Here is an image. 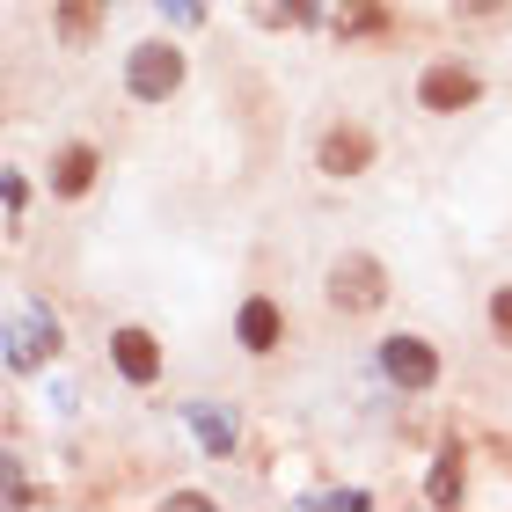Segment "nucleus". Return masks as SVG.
<instances>
[{
	"mask_svg": "<svg viewBox=\"0 0 512 512\" xmlns=\"http://www.w3.org/2000/svg\"><path fill=\"white\" fill-rule=\"evenodd\" d=\"M52 352H59V322L44 315V308H30V315H15V322H8V366H15V374L44 366Z\"/></svg>",
	"mask_w": 512,
	"mask_h": 512,
	"instance_id": "obj_3",
	"label": "nucleus"
},
{
	"mask_svg": "<svg viewBox=\"0 0 512 512\" xmlns=\"http://www.w3.org/2000/svg\"><path fill=\"white\" fill-rule=\"evenodd\" d=\"M59 37L74 44V52H88V44H96V0H59Z\"/></svg>",
	"mask_w": 512,
	"mask_h": 512,
	"instance_id": "obj_10",
	"label": "nucleus"
},
{
	"mask_svg": "<svg viewBox=\"0 0 512 512\" xmlns=\"http://www.w3.org/2000/svg\"><path fill=\"white\" fill-rule=\"evenodd\" d=\"M366 161H374V139H366L359 125H337L330 139H322V176H359Z\"/></svg>",
	"mask_w": 512,
	"mask_h": 512,
	"instance_id": "obj_6",
	"label": "nucleus"
},
{
	"mask_svg": "<svg viewBox=\"0 0 512 512\" xmlns=\"http://www.w3.org/2000/svg\"><path fill=\"white\" fill-rule=\"evenodd\" d=\"M161 15H169V22H183V30H198V22H205V8H198V0H161Z\"/></svg>",
	"mask_w": 512,
	"mask_h": 512,
	"instance_id": "obj_14",
	"label": "nucleus"
},
{
	"mask_svg": "<svg viewBox=\"0 0 512 512\" xmlns=\"http://www.w3.org/2000/svg\"><path fill=\"white\" fill-rule=\"evenodd\" d=\"M381 366H388L395 388H432V381H439V359H432L425 337H388V344H381Z\"/></svg>",
	"mask_w": 512,
	"mask_h": 512,
	"instance_id": "obj_4",
	"label": "nucleus"
},
{
	"mask_svg": "<svg viewBox=\"0 0 512 512\" xmlns=\"http://www.w3.org/2000/svg\"><path fill=\"white\" fill-rule=\"evenodd\" d=\"M256 22H264V30H308L315 0H256Z\"/></svg>",
	"mask_w": 512,
	"mask_h": 512,
	"instance_id": "obj_12",
	"label": "nucleus"
},
{
	"mask_svg": "<svg viewBox=\"0 0 512 512\" xmlns=\"http://www.w3.org/2000/svg\"><path fill=\"white\" fill-rule=\"evenodd\" d=\"M242 344H249V352H271V344H278V308H271V300H249V308H242Z\"/></svg>",
	"mask_w": 512,
	"mask_h": 512,
	"instance_id": "obj_13",
	"label": "nucleus"
},
{
	"mask_svg": "<svg viewBox=\"0 0 512 512\" xmlns=\"http://www.w3.org/2000/svg\"><path fill=\"white\" fill-rule=\"evenodd\" d=\"M461 491H469V461H461V447H447V454L432 461V476H425V498L432 505H454Z\"/></svg>",
	"mask_w": 512,
	"mask_h": 512,
	"instance_id": "obj_9",
	"label": "nucleus"
},
{
	"mask_svg": "<svg viewBox=\"0 0 512 512\" xmlns=\"http://www.w3.org/2000/svg\"><path fill=\"white\" fill-rule=\"evenodd\" d=\"M183 417H191V432L205 439V454H227V447H235V417H227L220 403H183Z\"/></svg>",
	"mask_w": 512,
	"mask_h": 512,
	"instance_id": "obj_8",
	"label": "nucleus"
},
{
	"mask_svg": "<svg viewBox=\"0 0 512 512\" xmlns=\"http://www.w3.org/2000/svg\"><path fill=\"white\" fill-rule=\"evenodd\" d=\"M476 96H483V81L469 74V66H432V74L417 81V103L439 110V118H447V110H469Z\"/></svg>",
	"mask_w": 512,
	"mask_h": 512,
	"instance_id": "obj_5",
	"label": "nucleus"
},
{
	"mask_svg": "<svg viewBox=\"0 0 512 512\" xmlns=\"http://www.w3.org/2000/svg\"><path fill=\"white\" fill-rule=\"evenodd\" d=\"M491 322L512 337V286H498V293H491Z\"/></svg>",
	"mask_w": 512,
	"mask_h": 512,
	"instance_id": "obj_15",
	"label": "nucleus"
},
{
	"mask_svg": "<svg viewBox=\"0 0 512 512\" xmlns=\"http://www.w3.org/2000/svg\"><path fill=\"white\" fill-rule=\"evenodd\" d=\"M118 374L125 381H154L161 374V352H154L147 330H118Z\"/></svg>",
	"mask_w": 512,
	"mask_h": 512,
	"instance_id": "obj_7",
	"label": "nucleus"
},
{
	"mask_svg": "<svg viewBox=\"0 0 512 512\" xmlns=\"http://www.w3.org/2000/svg\"><path fill=\"white\" fill-rule=\"evenodd\" d=\"M454 8H461V15H498L505 0H454Z\"/></svg>",
	"mask_w": 512,
	"mask_h": 512,
	"instance_id": "obj_17",
	"label": "nucleus"
},
{
	"mask_svg": "<svg viewBox=\"0 0 512 512\" xmlns=\"http://www.w3.org/2000/svg\"><path fill=\"white\" fill-rule=\"evenodd\" d=\"M0 198H8V220H22V198H30V191H22V176L0 183Z\"/></svg>",
	"mask_w": 512,
	"mask_h": 512,
	"instance_id": "obj_16",
	"label": "nucleus"
},
{
	"mask_svg": "<svg viewBox=\"0 0 512 512\" xmlns=\"http://www.w3.org/2000/svg\"><path fill=\"white\" fill-rule=\"evenodd\" d=\"M125 81H132V96L139 103H169L176 88H183V52L176 44H132V59H125Z\"/></svg>",
	"mask_w": 512,
	"mask_h": 512,
	"instance_id": "obj_1",
	"label": "nucleus"
},
{
	"mask_svg": "<svg viewBox=\"0 0 512 512\" xmlns=\"http://www.w3.org/2000/svg\"><path fill=\"white\" fill-rule=\"evenodd\" d=\"M52 183H59L66 198H81L88 183H96V147H66V154H59V176H52Z\"/></svg>",
	"mask_w": 512,
	"mask_h": 512,
	"instance_id": "obj_11",
	"label": "nucleus"
},
{
	"mask_svg": "<svg viewBox=\"0 0 512 512\" xmlns=\"http://www.w3.org/2000/svg\"><path fill=\"white\" fill-rule=\"evenodd\" d=\"M381 300H388V271L374 264V256H337V264H330V308L374 315Z\"/></svg>",
	"mask_w": 512,
	"mask_h": 512,
	"instance_id": "obj_2",
	"label": "nucleus"
}]
</instances>
